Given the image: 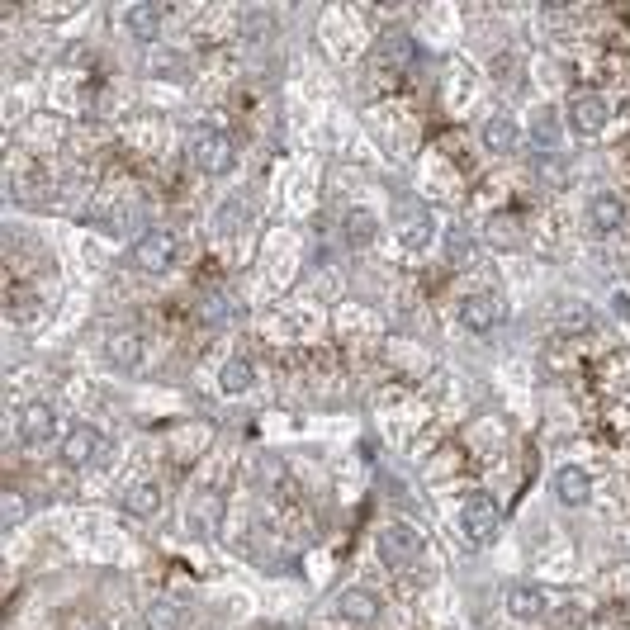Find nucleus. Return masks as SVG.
I'll use <instances>...</instances> for the list:
<instances>
[{
  "label": "nucleus",
  "mask_w": 630,
  "mask_h": 630,
  "mask_svg": "<svg viewBox=\"0 0 630 630\" xmlns=\"http://www.w3.org/2000/svg\"><path fill=\"white\" fill-rule=\"evenodd\" d=\"M190 157H195V166L204 171V176H228V171L237 166V147L223 128L195 124L190 128Z\"/></svg>",
  "instance_id": "1"
},
{
  "label": "nucleus",
  "mask_w": 630,
  "mask_h": 630,
  "mask_svg": "<svg viewBox=\"0 0 630 630\" xmlns=\"http://www.w3.org/2000/svg\"><path fill=\"white\" fill-rule=\"evenodd\" d=\"M394 233H398V242H403L408 252H422V247H427V242L436 237L432 204H427V199L403 195V199L394 204Z\"/></svg>",
  "instance_id": "2"
},
{
  "label": "nucleus",
  "mask_w": 630,
  "mask_h": 630,
  "mask_svg": "<svg viewBox=\"0 0 630 630\" xmlns=\"http://www.w3.org/2000/svg\"><path fill=\"white\" fill-rule=\"evenodd\" d=\"M460 526H465L469 545H493V536H498V526H503V507H498V498L493 493H469L465 498V512H460Z\"/></svg>",
  "instance_id": "3"
},
{
  "label": "nucleus",
  "mask_w": 630,
  "mask_h": 630,
  "mask_svg": "<svg viewBox=\"0 0 630 630\" xmlns=\"http://www.w3.org/2000/svg\"><path fill=\"white\" fill-rule=\"evenodd\" d=\"M176 252H180V242L171 228H147V233L133 242V266L147 270V275H162V270L176 266Z\"/></svg>",
  "instance_id": "4"
},
{
  "label": "nucleus",
  "mask_w": 630,
  "mask_h": 630,
  "mask_svg": "<svg viewBox=\"0 0 630 630\" xmlns=\"http://www.w3.org/2000/svg\"><path fill=\"white\" fill-rule=\"evenodd\" d=\"M569 124H574L583 138H597L602 128L612 124L607 95H597V90H574V95H569Z\"/></svg>",
  "instance_id": "5"
},
{
  "label": "nucleus",
  "mask_w": 630,
  "mask_h": 630,
  "mask_svg": "<svg viewBox=\"0 0 630 630\" xmlns=\"http://www.w3.org/2000/svg\"><path fill=\"white\" fill-rule=\"evenodd\" d=\"M417 550H422V531L408 522H394L379 531V559L389 564V569H408L417 559Z\"/></svg>",
  "instance_id": "6"
},
{
  "label": "nucleus",
  "mask_w": 630,
  "mask_h": 630,
  "mask_svg": "<svg viewBox=\"0 0 630 630\" xmlns=\"http://www.w3.org/2000/svg\"><path fill=\"white\" fill-rule=\"evenodd\" d=\"M105 455H109V446H105V436L95 432V427H76V432L62 436V465L86 469V465H100Z\"/></svg>",
  "instance_id": "7"
},
{
  "label": "nucleus",
  "mask_w": 630,
  "mask_h": 630,
  "mask_svg": "<svg viewBox=\"0 0 630 630\" xmlns=\"http://www.w3.org/2000/svg\"><path fill=\"white\" fill-rule=\"evenodd\" d=\"M15 427H19V441H24V446H43V441H53V436H57L53 403H24Z\"/></svg>",
  "instance_id": "8"
},
{
  "label": "nucleus",
  "mask_w": 630,
  "mask_h": 630,
  "mask_svg": "<svg viewBox=\"0 0 630 630\" xmlns=\"http://www.w3.org/2000/svg\"><path fill=\"white\" fill-rule=\"evenodd\" d=\"M417 62V43L403 29H394V34H384L375 43V67H384V72H394V76H403L408 67Z\"/></svg>",
  "instance_id": "9"
},
{
  "label": "nucleus",
  "mask_w": 630,
  "mask_h": 630,
  "mask_svg": "<svg viewBox=\"0 0 630 630\" xmlns=\"http://www.w3.org/2000/svg\"><path fill=\"white\" fill-rule=\"evenodd\" d=\"M460 323L469 332H493V327L503 323V299L498 294H469L465 304H460Z\"/></svg>",
  "instance_id": "10"
},
{
  "label": "nucleus",
  "mask_w": 630,
  "mask_h": 630,
  "mask_svg": "<svg viewBox=\"0 0 630 630\" xmlns=\"http://www.w3.org/2000/svg\"><path fill=\"white\" fill-rule=\"evenodd\" d=\"M105 360L114 370H138L143 365V337L133 327H114L105 337Z\"/></svg>",
  "instance_id": "11"
},
{
  "label": "nucleus",
  "mask_w": 630,
  "mask_h": 630,
  "mask_svg": "<svg viewBox=\"0 0 630 630\" xmlns=\"http://www.w3.org/2000/svg\"><path fill=\"white\" fill-rule=\"evenodd\" d=\"M588 228H593L597 237L621 233V228H626V204H621L616 195H607V190L593 195V199H588Z\"/></svg>",
  "instance_id": "12"
},
{
  "label": "nucleus",
  "mask_w": 630,
  "mask_h": 630,
  "mask_svg": "<svg viewBox=\"0 0 630 630\" xmlns=\"http://www.w3.org/2000/svg\"><path fill=\"white\" fill-rule=\"evenodd\" d=\"M550 493H555V503H564V507H583L593 498V479H588L578 465H564V469H555Z\"/></svg>",
  "instance_id": "13"
},
{
  "label": "nucleus",
  "mask_w": 630,
  "mask_h": 630,
  "mask_svg": "<svg viewBox=\"0 0 630 630\" xmlns=\"http://www.w3.org/2000/svg\"><path fill=\"white\" fill-rule=\"evenodd\" d=\"M332 607H337V616L351 621V626H370V621L379 616V597L370 593V588H342Z\"/></svg>",
  "instance_id": "14"
},
{
  "label": "nucleus",
  "mask_w": 630,
  "mask_h": 630,
  "mask_svg": "<svg viewBox=\"0 0 630 630\" xmlns=\"http://www.w3.org/2000/svg\"><path fill=\"white\" fill-rule=\"evenodd\" d=\"M479 143H484L493 157H507V152H517L522 133H517V124H512L507 114H488L484 124H479Z\"/></svg>",
  "instance_id": "15"
},
{
  "label": "nucleus",
  "mask_w": 630,
  "mask_h": 630,
  "mask_svg": "<svg viewBox=\"0 0 630 630\" xmlns=\"http://www.w3.org/2000/svg\"><path fill=\"white\" fill-rule=\"evenodd\" d=\"M162 484L157 479H138V484H128V493H124V507L133 512V517H143V522H152L157 512H162Z\"/></svg>",
  "instance_id": "16"
},
{
  "label": "nucleus",
  "mask_w": 630,
  "mask_h": 630,
  "mask_svg": "<svg viewBox=\"0 0 630 630\" xmlns=\"http://www.w3.org/2000/svg\"><path fill=\"white\" fill-rule=\"evenodd\" d=\"M559 138H564V119H559V109H536V114H531V147L555 152Z\"/></svg>",
  "instance_id": "17"
},
{
  "label": "nucleus",
  "mask_w": 630,
  "mask_h": 630,
  "mask_svg": "<svg viewBox=\"0 0 630 630\" xmlns=\"http://www.w3.org/2000/svg\"><path fill=\"white\" fill-rule=\"evenodd\" d=\"M507 612L517 621H540L545 616V593L531 588V583H517V588H507Z\"/></svg>",
  "instance_id": "18"
},
{
  "label": "nucleus",
  "mask_w": 630,
  "mask_h": 630,
  "mask_svg": "<svg viewBox=\"0 0 630 630\" xmlns=\"http://www.w3.org/2000/svg\"><path fill=\"white\" fill-rule=\"evenodd\" d=\"M342 237L351 242V247H370L379 237V218L370 214V209H346L342 218Z\"/></svg>",
  "instance_id": "19"
},
{
  "label": "nucleus",
  "mask_w": 630,
  "mask_h": 630,
  "mask_svg": "<svg viewBox=\"0 0 630 630\" xmlns=\"http://www.w3.org/2000/svg\"><path fill=\"white\" fill-rule=\"evenodd\" d=\"M124 24H128V34H133V38H157V29H162V5H152V0L128 5Z\"/></svg>",
  "instance_id": "20"
},
{
  "label": "nucleus",
  "mask_w": 630,
  "mask_h": 630,
  "mask_svg": "<svg viewBox=\"0 0 630 630\" xmlns=\"http://www.w3.org/2000/svg\"><path fill=\"white\" fill-rule=\"evenodd\" d=\"M256 384V370H252V360H223V370H218V389H223V394H247V389H252Z\"/></svg>",
  "instance_id": "21"
},
{
  "label": "nucleus",
  "mask_w": 630,
  "mask_h": 630,
  "mask_svg": "<svg viewBox=\"0 0 630 630\" xmlns=\"http://www.w3.org/2000/svg\"><path fill=\"white\" fill-rule=\"evenodd\" d=\"M199 318H204V323H209V327H223V323H233V318H237V304H233V294H223V289H218V294H209V299H204V304H199Z\"/></svg>",
  "instance_id": "22"
},
{
  "label": "nucleus",
  "mask_w": 630,
  "mask_h": 630,
  "mask_svg": "<svg viewBox=\"0 0 630 630\" xmlns=\"http://www.w3.org/2000/svg\"><path fill=\"white\" fill-rule=\"evenodd\" d=\"M143 626L147 630H180V607L171 597H157V602L143 612Z\"/></svg>",
  "instance_id": "23"
},
{
  "label": "nucleus",
  "mask_w": 630,
  "mask_h": 630,
  "mask_svg": "<svg viewBox=\"0 0 630 630\" xmlns=\"http://www.w3.org/2000/svg\"><path fill=\"white\" fill-rule=\"evenodd\" d=\"M24 517H29V503H24V493H19V488H5V493H0V526H5V531H15Z\"/></svg>",
  "instance_id": "24"
},
{
  "label": "nucleus",
  "mask_w": 630,
  "mask_h": 630,
  "mask_svg": "<svg viewBox=\"0 0 630 630\" xmlns=\"http://www.w3.org/2000/svg\"><path fill=\"white\" fill-rule=\"evenodd\" d=\"M555 323L569 327V332H583V327L593 323V313H588V304H583V299H564V304L555 308Z\"/></svg>",
  "instance_id": "25"
},
{
  "label": "nucleus",
  "mask_w": 630,
  "mask_h": 630,
  "mask_svg": "<svg viewBox=\"0 0 630 630\" xmlns=\"http://www.w3.org/2000/svg\"><path fill=\"white\" fill-rule=\"evenodd\" d=\"M242 218H247V209H242V199H228V204H218V214H214V233L218 237H228L242 228Z\"/></svg>",
  "instance_id": "26"
},
{
  "label": "nucleus",
  "mask_w": 630,
  "mask_h": 630,
  "mask_svg": "<svg viewBox=\"0 0 630 630\" xmlns=\"http://www.w3.org/2000/svg\"><path fill=\"white\" fill-rule=\"evenodd\" d=\"M270 29H275V19L270 15H261V10L247 15V43H261V34H270Z\"/></svg>",
  "instance_id": "27"
},
{
  "label": "nucleus",
  "mask_w": 630,
  "mask_h": 630,
  "mask_svg": "<svg viewBox=\"0 0 630 630\" xmlns=\"http://www.w3.org/2000/svg\"><path fill=\"white\" fill-rule=\"evenodd\" d=\"M152 67L166 76V81H176V72H180V57H171V53H157L152 57Z\"/></svg>",
  "instance_id": "28"
},
{
  "label": "nucleus",
  "mask_w": 630,
  "mask_h": 630,
  "mask_svg": "<svg viewBox=\"0 0 630 630\" xmlns=\"http://www.w3.org/2000/svg\"><path fill=\"white\" fill-rule=\"evenodd\" d=\"M465 256H469L465 233H450V261H465Z\"/></svg>",
  "instance_id": "29"
},
{
  "label": "nucleus",
  "mask_w": 630,
  "mask_h": 630,
  "mask_svg": "<svg viewBox=\"0 0 630 630\" xmlns=\"http://www.w3.org/2000/svg\"><path fill=\"white\" fill-rule=\"evenodd\" d=\"M612 308H616V318H630V294L626 289H616L612 294Z\"/></svg>",
  "instance_id": "30"
}]
</instances>
